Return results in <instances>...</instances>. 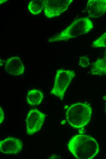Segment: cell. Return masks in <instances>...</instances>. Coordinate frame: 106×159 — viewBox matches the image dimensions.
I'll list each match as a JSON object with an SVG mask.
<instances>
[{
  "instance_id": "obj_2",
  "label": "cell",
  "mask_w": 106,
  "mask_h": 159,
  "mask_svg": "<svg viewBox=\"0 0 106 159\" xmlns=\"http://www.w3.org/2000/svg\"><path fill=\"white\" fill-rule=\"evenodd\" d=\"M93 28V23L88 17H82L76 19L66 28L55 36L49 39L48 41L53 43L66 41L86 34Z\"/></svg>"
},
{
  "instance_id": "obj_13",
  "label": "cell",
  "mask_w": 106,
  "mask_h": 159,
  "mask_svg": "<svg viewBox=\"0 0 106 159\" xmlns=\"http://www.w3.org/2000/svg\"><path fill=\"white\" fill-rule=\"evenodd\" d=\"M92 46L94 48H106V32L94 41L92 43Z\"/></svg>"
},
{
  "instance_id": "obj_1",
  "label": "cell",
  "mask_w": 106,
  "mask_h": 159,
  "mask_svg": "<svg viewBox=\"0 0 106 159\" xmlns=\"http://www.w3.org/2000/svg\"><path fill=\"white\" fill-rule=\"evenodd\" d=\"M68 148L76 158L91 159L98 153L99 147L96 140L85 135H77L69 140Z\"/></svg>"
},
{
  "instance_id": "obj_6",
  "label": "cell",
  "mask_w": 106,
  "mask_h": 159,
  "mask_svg": "<svg viewBox=\"0 0 106 159\" xmlns=\"http://www.w3.org/2000/svg\"><path fill=\"white\" fill-rule=\"evenodd\" d=\"M46 115L37 109L29 112L26 120V133L32 135L39 131L44 122Z\"/></svg>"
},
{
  "instance_id": "obj_16",
  "label": "cell",
  "mask_w": 106,
  "mask_h": 159,
  "mask_svg": "<svg viewBox=\"0 0 106 159\" xmlns=\"http://www.w3.org/2000/svg\"><path fill=\"white\" fill-rule=\"evenodd\" d=\"M105 111L106 113V107H105Z\"/></svg>"
},
{
  "instance_id": "obj_14",
  "label": "cell",
  "mask_w": 106,
  "mask_h": 159,
  "mask_svg": "<svg viewBox=\"0 0 106 159\" xmlns=\"http://www.w3.org/2000/svg\"><path fill=\"white\" fill-rule=\"evenodd\" d=\"M79 64L83 68L88 67L90 65V60L88 57L86 56H83L80 58Z\"/></svg>"
},
{
  "instance_id": "obj_7",
  "label": "cell",
  "mask_w": 106,
  "mask_h": 159,
  "mask_svg": "<svg viewBox=\"0 0 106 159\" xmlns=\"http://www.w3.org/2000/svg\"><path fill=\"white\" fill-rule=\"evenodd\" d=\"M23 146L22 142L19 139L8 137L0 142L1 152L5 154H16L21 150Z\"/></svg>"
},
{
  "instance_id": "obj_5",
  "label": "cell",
  "mask_w": 106,
  "mask_h": 159,
  "mask_svg": "<svg viewBox=\"0 0 106 159\" xmlns=\"http://www.w3.org/2000/svg\"><path fill=\"white\" fill-rule=\"evenodd\" d=\"M73 0H43L44 15L49 18L58 17L68 9Z\"/></svg>"
},
{
  "instance_id": "obj_15",
  "label": "cell",
  "mask_w": 106,
  "mask_h": 159,
  "mask_svg": "<svg viewBox=\"0 0 106 159\" xmlns=\"http://www.w3.org/2000/svg\"><path fill=\"white\" fill-rule=\"evenodd\" d=\"M0 123L1 124L3 122L4 118V112L1 108V107H0Z\"/></svg>"
},
{
  "instance_id": "obj_9",
  "label": "cell",
  "mask_w": 106,
  "mask_h": 159,
  "mask_svg": "<svg viewBox=\"0 0 106 159\" xmlns=\"http://www.w3.org/2000/svg\"><path fill=\"white\" fill-rule=\"evenodd\" d=\"M5 69L7 73L15 76L21 75L24 72V65L18 57H12L8 59L5 65Z\"/></svg>"
},
{
  "instance_id": "obj_11",
  "label": "cell",
  "mask_w": 106,
  "mask_h": 159,
  "mask_svg": "<svg viewBox=\"0 0 106 159\" xmlns=\"http://www.w3.org/2000/svg\"><path fill=\"white\" fill-rule=\"evenodd\" d=\"M44 97L43 93L35 89L29 91L27 95L26 101L31 105H38L42 102Z\"/></svg>"
},
{
  "instance_id": "obj_3",
  "label": "cell",
  "mask_w": 106,
  "mask_h": 159,
  "mask_svg": "<svg viewBox=\"0 0 106 159\" xmlns=\"http://www.w3.org/2000/svg\"><path fill=\"white\" fill-rule=\"evenodd\" d=\"M92 113V108L89 104L78 102L69 107L66 112V119L73 127L81 128L89 122Z\"/></svg>"
},
{
  "instance_id": "obj_4",
  "label": "cell",
  "mask_w": 106,
  "mask_h": 159,
  "mask_svg": "<svg viewBox=\"0 0 106 159\" xmlns=\"http://www.w3.org/2000/svg\"><path fill=\"white\" fill-rule=\"evenodd\" d=\"M75 75L73 70L62 69L58 70L54 85L50 93L62 100L65 91Z\"/></svg>"
},
{
  "instance_id": "obj_10",
  "label": "cell",
  "mask_w": 106,
  "mask_h": 159,
  "mask_svg": "<svg viewBox=\"0 0 106 159\" xmlns=\"http://www.w3.org/2000/svg\"><path fill=\"white\" fill-rule=\"evenodd\" d=\"M90 72L92 75L96 76L106 75V49L104 56L95 62Z\"/></svg>"
},
{
  "instance_id": "obj_12",
  "label": "cell",
  "mask_w": 106,
  "mask_h": 159,
  "mask_svg": "<svg viewBox=\"0 0 106 159\" xmlns=\"http://www.w3.org/2000/svg\"><path fill=\"white\" fill-rule=\"evenodd\" d=\"M44 8L43 0L32 1L29 3L28 6L29 11L34 15L39 14Z\"/></svg>"
},
{
  "instance_id": "obj_8",
  "label": "cell",
  "mask_w": 106,
  "mask_h": 159,
  "mask_svg": "<svg viewBox=\"0 0 106 159\" xmlns=\"http://www.w3.org/2000/svg\"><path fill=\"white\" fill-rule=\"evenodd\" d=\"M87 10L91 17L97 18L106 12V0H90L87 3Z\"/></svg>"
}]
</instances>
